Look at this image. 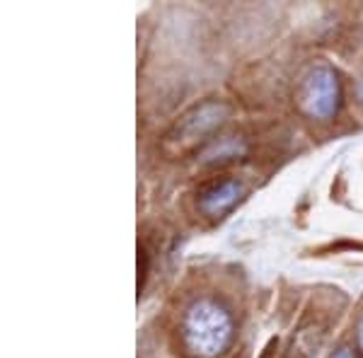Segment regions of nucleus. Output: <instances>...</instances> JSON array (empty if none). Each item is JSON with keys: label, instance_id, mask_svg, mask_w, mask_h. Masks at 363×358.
<instances>
[{"label": "nucleus", "instance_id": "f257e3e1", "mask_svg": "<svg viewBox=\"0 0 363 358\" xmlns=\"http://www.w3.org/2000/svg\"><path fill=\"white\" fill-rule=\"evenodd\" d=\"M240 196V186L235 181H218V184L208 186L203 191V198H201V206L208 211V213H220V211L230 208L233 203L238 201Z\"/></svg>", "mask_w": 363, "mask_h": 358}, {"label": "nucleus", "instance_id": "20e7f679", "mask_svg": "<svg viewBox=\"0 0 363 358\" xmlns=\"http://www.w3.org/2000/svg\"><path fill=\"white\" fill-rule=\"evenodd\" d=\"M361 344H363V327H361Z\"/></svg>", "mask_w": 363, "mask_h": 358}, {"label": "nucleus", "instance_id": "7ed1b4c3", "mask_svg": "<svg viewBox=\"0 0 363 358\" xmlns=\"http://www.w3.org/2000/svg\"><path fill=\"white\" fill-rule=\"evenodd\" d=\"M337 358H351V354H349V351H342V354H339Z\"/></svg>", "mask_w": 363, "mask_h": 358}, {"label": "nucleus", "instance_id": "f03ea898", "mask_svg": "<svg viewBox=\"0 0 363 358\" xmlns=\"http://www.w3.org/2000/svg\"><path fill=\"white\" fill-rule=\"evenodd\" d=\"M145 272H148V254H145V250H140V259H138V291L143 289V284H145Z\"/></svg>", "mask_w": 363, "mask_h": 358}]
</instances>
